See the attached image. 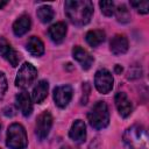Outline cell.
I'll return each instance as SVG.
<instances>
[{
  "label": "cell",
  "mask_w": 149,
  "mask_h": 149,
  "mask_svg": "<svg viewBox=\"0 0 149 149\" xmlns=\"http://www.w3.org/2000/svg\"><path fill=\"white\" fill-rule=\"evenodd\" d=\"M3 114L7 115V116H13L15 113H14V109L12 106H7L5 109H3Z\"/></svg>",
  "instance_id": "obj_27"
},
{
  "label": "cell",
  "mask_w": 149,
  "mask_h": 149,
  "mask_svg": "<svg viewBox=\"0 0 149 149\" xmlns=\"http://www.w3.org/2000/svg\"><path fill=\"white\" fill-rule=\"evenodd\" d=\"M6 144L10 149H26L28 146L27 133L22 125L12 123L7 129Z\"/></svg>",
  "instance_id": "obj_4"
},
{
  "label": "cell",
  "mask_w": 149,
  "mask_h": 149,
  "mask_svg": "<svg viewBox=\"0 0 149 149\" xmlns=\"http://www.w3.org/2000/svg\"><path fill=\"white\" fill-rule=\"evenodd\" d=\"M72 56L73 58L81 65V68L84 70H87L91 68L92 63H93V57L85 50L83 49L79 45H76L73 49H72Z\"/></svg>",
  "instance_id": "obj_14"
},
{
  "label": "cell",
  "mask_w": 149,
  "mask_h": 149,
  "mask_svg": "<svg viewBox=\"0 0 149 149\" xmlns=\"http://www.w3.org/2000/svg\"><path fill=\"white\" fill-rule=\"evenodd\" d=\"M54 9L51 6H48V5H43L41 7H38L37 12H36V15L38 17V20L42 22V23H48L50 22L52 19H54Z\"/></svg>",
  "instance_id": "obj_20"
},
{
  "label": "cell",
  "mask_w": 149,
  "mask_h": 149,
  "mask_svg": "<svg viewBox=\"0 0 149 149\" xmlns=\"http://www.w3.org/2000/svg\"><path fill=\"white\" fill-rule=\"evenodd\" d=\"M69 136L72 141L77 142V143H83L86 139V126L85 122L80 119L74 120V122L72 123L70 130H69Z\"/></svg>",
  "instance_id": "obj_12"
},
{
  "label": "cell",
  "mask_w": 149,
  "mask_h": 149,
  "mask_svg": "<svg viewBox=\"0 0 149 149\" xmlns=\"http://www.w3.org/2000/svg\"><path fill=\"white\" fill-rule=\"evenodd\" d=\"M61 149H73L72 147H70V146H63Z\"/></svg>",
  "instance_id": "obj_30"
},
{
  "label": "cell",
  "mask_w": 149,
  "mask_h": 149,
  "mask_svg": "<svg viewBox=\"0 0 149 149\" xmlns=\"http://www.w3.org/2000/svg\"><path fill=\"white\" fill-rule=\"evenodd\" d=\"M87 119L90 125L94 129H102L108 126L109 123V112L108 106L105 101H98L91 108L87 114Z\"/></svg>",
  "instance_id": "obj_3"
},
{
  "label": "cell",
  "mask_w": 149,
  "mask_h": 149,
  "mask_svg": "<svg viewBox=\"0 0 149 149\" xmlns=\"http://www.w3.org/2000/svg\"><path fill=\"white\" fill-rule=\"evenodd\" d=\"M105 37H106V34L101 29L90 30L85 35V40H86V42L91 47H98V45H100L105 41Z\"/></svg>",
  "instance_id": "obj_19"
},
{
  "label": "cell",
  "mask_w": 149,
  "mask_h": 149,
  "mask_svg": "<svg viewBox=\"0 0 149 149\" xmlns=\"http://www.w3.org/2000/svg\"><path fill=\"white\" fill-rule=\"evenodd\" d=\"M114 101H115L116 109L122 118H127L130 115V113L133 111V106H132V102L125 92H118L115 94Z\"/></svg>",
  "instance_id": "obj_10"
},
{
  "label": "cell",
  "mask_w": 149,
  "mask_h": 149,
  "mask_svg": "<svg viewBox=\"0 0 149 149\" xmlns=\"http://www.w3.org/2000/svg\"><path fill=\"white\" fill-rule=\"evenodd\" d=\"M8 84H7V79L5 77V74L2 72H0V100L3 98L6 91H7Z\"/></svg>",
  "instance_id": "obj_25"
},
{
  "label": "cell",
  "mask_w": 149,
  "mask_h": 149,
  "mask_svg": "<svg viewBox=\"0 0 149 149\" xmlns=\"http://www.w3.org/2000/svg\"><path fill=\"white\" fill-rule=\"evenodd\" d=\"M51 126H52V115L48 111L42 112L37 116L35 125V134L40 141L44 140L49 135Z\"/></svg>",
  "instance_id": "obj_7"
},
{
  "label": "cell",
  "mask_w": 149,
  "mask_h": 149,
  "mask_svg": "<svg viewBox=\"0 0 149 149\" xmlns=\"http://www.w3.org/2000/svg\"><path fill=\"white\" fill-rule=\"evenodd\" d=\"M48 91H49V84L47 80H40L34 90H33V93H31V98L37 104H41L48 95Z\"/></svg>",
  "instance_id": "obj_18"
},
{
  "label": "cell",
  "mask_w": 149,
  "mask_h": 149,
  "mask_svg": "<svg viewBox=\"0 0 149 149\" xmlns=\"http://www.w3.org/2000/svg\"><path fill=\"white\" fill-rule=\"evenodd\" d=\"M0 130H1V126H0Z\"/></svg>",
  "instance_id": "obj_31"
},
{
  "label": "cell",
  "mask_w": 149,
  "mask_h": 149,
  "mask_svg": "<svg viewBox=\"0 0 149 149\" xmlns=\"http://www.w3.org/2000/svg\"><path fill=\"white\" fill-rule=\"evenodd\" d=\"M142 74V70L139 65H133L129 68L128 70V74H127V78L128 79H137L140 78Z\"/></svg>",
  "instance_id": "obj_24"
},
{
  "label": "cell",
  "mask_w": 149,
  "mask_h": 149,
  "mask_svg": "<svg viewBox=\"0 0 149 149\" xmlns=\"http://www.w3.org/2000/svg\"><path fill=\"white\" fill-rule=\"evenodd\" d=\"M27 51L35 57H40L44 54V44L37 36H30L26 44Z\"/></svg>",
  "instance_id": "obj_16"
},
{
  "label": "cell",
  "mask_w": 149,
  "mask_h": 149,
  "mask_svg": "<svg viewBox=\"0 0 149 149\" xmlns=\"http://www.w3.org/2000/svg\"><path fill=\"white\" fill-rule=\"evenodd\" d=\"M109 49L116 56L127 52V50H128V40H127V37L125 35H121V34L114 35L111 40Z\"/></svg>",
  "instance_id": "obj_13"
},
{
  "label": "cell",
  "mask_w": 149,
  "mask_h": 149,
  "mask_svg": "<svg viewBox=\"0 0 149 149\" xmlns=\"http://www.w3.org/2000/svg\"><path fill=\"white\" fill-rule=\"evenodd\" d=\"M8 2L7 1H0V8H2V7H5L6 5H7Z\"/></svg>",
  "instance_id": "obj_29"
},
{
  "label": "cell",
  "mask_w": 149,
  "mask_h": 149,
  "mask_svg": "<svg viewBox=\"0 0 149 149\" xmlns=\"http://www.w3.org/2000/svg\"><path fill=\"white\" fill-rule=\"evenodd\" d=\"M64 9L70 22L76 26L87 24L93 15V3L90 0H66Z\"/></svg>",
  "instance_id": "obj_1"
},
{
  "label": "cell",
  "mask_w": 149,
  "mask_h": 149,
  "mask_svg": "<svg viewBox=\"0 0 149 149\" xmlns=\"http://www.w3.org/2000/svg\"><path fill=\"white\" fill-rule=\"evenodd\" d=\"M37 77V70L34 65L30 63H23L21 68L19 69L15 78V85L20 88H27L29 87Z\"/></svg>",
  "instance_id": "obj_5"
},
{
  "label": "cell",
  "mask_w": 149,
  "mask_h": 149,
  "mask_svg": "<svg viewBox=\"0 0 149 149\" xmlns=\"http://www.w3.org/2000/svg\"><path fill=\"white\" fill-rule=\"evenodd\" d=\"M123 141L132 149H148V135L142 126L134 125L127 128L123 134Z\"/></svg>",
  "instance_id": "obj_2"
},
{
  "label": "cell",
  "mask_w": 149,
  "mask_h": 149,
  "mask_svg": "<svg viewBox=\"0 0 149 149\" xmlns=\"http://www.w3.org/2000/svg\"><path fill=\"white\" fill-rule=\"evenodd\" d=\"M15 104H16L17 109H20L23 116H29L31 114L33 102H31V98L28 94V92L23 91V92L17 93L15 97Z\"/></svg>",
  "instance_id": "obj_11"
},
{
  "label": "cell",
  "mask_w": 149,
  "mask_h": 149,
  "mask_svg": "<svg viewBox=\"0 0 149 149\" xmlns=\"http://www.w3.org/2000/svg\"><path fill=\"white\" fill-rule=\"evenodd\" d=\"M30 26H31L30 17L28 15H21L13 23V31L16 36H22L26 33H28V30L30 29Z\"/></svg>",
  "instance_id": "obj_17"
},
{
  "label": "cell",
  "mask_w": 149,
  "mask_h": 149,
  "mask_svg": "<svg viewBox=\"0 0 149 149\" xmlns=\"http://www.w3.org/2000/svg\"><path fill=\"white\" fill-rule=\"evenodd\" d=\"M99 7L101 9V13L106 16H111L114 14L115 10V5L113 1H100L99 2Z\"/></svg>",
  "instance_id": "obj_22"
},
{
  "label": "cell",
  "mask_w": 149,
  "mask_h": 149,
  "mask_svg": "<svg viewBox=\"0 0 149 149\" xmlns=\"http://www.w3.org/2000/svg\"><path fill=\"white\" fill-rule=\"evenodd\" d=\"M88 93H90V85H88V83H84V84H83V97L85 95V98H84L83 105L86 104L87 98H88Z\"/></svg>",
  "instance_id": "obj_26"
},
{
  "label": "cell",
  "mask_w": 149,
  "mask_h": 149,
  "mask_svg": "<svg viewBox=\"0 0 149 149\" xmlns=\"http://www.w3.org/2000/svg\"><path fill=\"white\" fill-rule=\"evenodd\" d=\"M0 149H1V148H0Z\"/></svg>",
  "instance_id": "obj_32"
},
{
  "label": "cell",
  "mask_w": 149,
  "mask_h": 149,
  "mask_svg": "<svg viewBox=\"0 0 149 149\" xmlns=\"http://www.w3.org/2000/svg\"><path fill=\"white\" fill-rule=\"evenodd\" d=\"M130 5L140 14H147L149 12V2L148 1H132Z\"/></svg>",
  "instance_id": "obj_23"
},
{
  "label": "cell",
  "mask_w": 149,
  "mask_h": 149,
  "mask_svg": "<svg viewBox=\"0 0 149 149\" xmlns=\"http://www.w3.org/2000/svg\"><path fill=\"white\" fill-rule=\"evenodd\" d=\"M48 35L54 43H61L66 35V24L64 22H56L48 29Z\"/></svg>",
  "instance_id": "obj_15"
},
{
  "label": "cell",
  "mask_w": 149,
  "mask_h": 149,
  "mask_svg": "<svg viewBox=\"0 0 149 149\" xmlns=\"http://www.w3.org/2000/svg\"><path fill=\"white\" fill-rule=\"evenodd\" d=\"M113 83H114L113 76L108 70L100 69V70H98L95 72L94 86L100 93H102V94L109 93L112 91V88H113Z\"/></svg>",
  "instance_id": "obj_6"
},
{
  "label": "cell",
  "mask_w": 149,
  "mask_h": 149,
  "mask_svg": "<svg viewBox=\"0 0 149 149\" xmlns=\"http://www.w3.org/2000/svg\"><path fill=\"white\" fill-rule=\"evenodd\" d=\"M114 14H115V17L119 22L121 23H127L130 21V13H129V9L125 6V5H120L118 7H115V10H114Z\"/></svg>",
  "instance_id": "obj_21"
},
{
  "label": "cell",
  "mask_w": 149,
  "mask_h": 149,
  "mask_svg": "<svg viewBox=\"0 0 149 149\" xmlns=\"http://www.w3.org/2000/svg\"><path fill=\"white\" fill-rule=\"evenodd\" d=\"M0 55L12 65V66H17L20 56L19 54L12 48L9 42L5 37H0Z\"/></svg>",
  "instance_id": "obj_9"
},
{
  "label": "cell",
  "mask_w": 149,
  "mask_h": 149,
  "mask_svg": "<svg viewBox=\"0 0 149 149\" xmlns=\"http://www.w3.org/2000/svg\"><path fill=\"white\" fill-rule=\"evenodd\" d=\"M122 66L121 65H119V64H116L115 66H114V71H115V73H121L122 72Z\"/></svg>",
  "instance_id": "obj_28"
},
{
  "label": "cell",
  "mask_w": 149,
  "mask_h": 149,
  "mask_svg": "<svg viewBox=\"0 0 149 149\" xmlns=\"http://www.w3.org/2000/svg\"><path fill=\"white\" fill-rule=\"evenodd\" d=\"M72 87L70 85L57 86L54 90V100L59 108H64L72 99Z\"/></svg>",
  "instance_id": "obj_8"
}]
</instances>
